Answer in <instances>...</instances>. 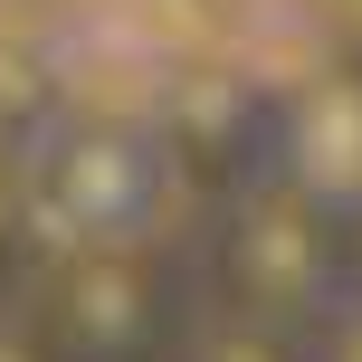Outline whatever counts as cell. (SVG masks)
<instances>
[{
    "label": "cell",
    "mask_w": 362,
    "mask_h": 362,
    "mask_svg": "<svg viewBox=\"0 0 362 362\" xmlns=\"http://www.w3.org/2000/svg\"><path fill=\"white\" fill-rule=\"evenodd\" d=\"M48 334L67 344V362H172L191 315L172 296V267L134 238H86L67 267L48 276Z\"/></svg>",
    "instance_id": "2"
},
{
    "label": "cell",
    "mask_w": 362,
    "mask_h": 362,
    "mask_svg": "<svg viewBox=\"0 0 362 362\" xmlns=\"http://www.w3.org/2000/svg\"><path fill=\"white\" fill-rule=\"evenodd\" d=\"M0 362H67V344L48 334V315H0Z\"/></svg>",
    "instance_id": "6"
},
{
    "label": "cell",
    "mask_w": 362,
    "mask_h": 362,
    "mask_svg": "<svg viewBox=\"0 0 362 362\" xmlns=\"http://www.w3.org/2000/svg\"><path fill=\"white\" fill-rule=\"evenodd\" d=\"M19 229H29V191H19V181H0V267L19 257Z\"/></svg>",
    "instance_id": "7"
},
{
    "label": "cell",
    "mask_w": 362,
    "mask_h": 362,
    "mask_svg": "<svg viewBox=\"0 0 362 362\" xmlns=\"http://www.w3.org/2000/svg\"><path fill=\"white\" fill-rule=\"evenodd\" d=\"M210 276H219V305L286 325V334H315L353 296V219L334 200H315L305 181H257L219 229Z\"/></svg>",
    "instance_id": "1"
},
{
    "label": "cell",
    "mask_w": 362,
    "mask_h": 362,
    "mask_svg": "<svg viewBox=\"0 0 362 362\" xmlns=\"http://www.w3.org/2000/svg\"><path fill=\"white\" fill-rule=\"evenodd\" d=\"M325 19H334V38H344V57L362 67V0H325Z\"/></svg>",
    "instance_id": "8"
},
{
    "label": "cell",
    "mask_w": 362,
    "mask_h": 362,
    "mask_svg": "<svg viewBox=\"0 0 362 362\" xmlns=\"http://www.w3.org/2000/svg\"><path fill=\"white\" fill-rule=\"evenodd\" d=\"M172 362H315V353H305V334H286V325H257V315H238V305H210V315H191V334H181Z\"/></svg>",
    "instance_id": "4"
},
{
    "label": "cell",
    "mask_w": 362,
    "mask_h": 362,
    "mask_svg": "<svg viewBox=\"0 0 362 362\" xmlns=\"http://www.w3.org/2000/svg\"><path fill=\"white\" fill-rule=\"evenodd\" d=\"M286 181H305L315 200H334V210H362V67L325 76V86H305V105H296V134H286Z\"/></svg>",
    "instance_id": "3"
},
{
    "label": "cell",
    "mask_w": 362,
    "mask_h": 362,
    "mask_svg": "<svg viewBox=\"0 0 362 362\" xmlns=\"http://www.w3.org/2000/svg\"><path fill=\"white\" fill-rule=\"evenodd\" d=\"M305 353H315V362H362V286H353L344 305H334L325 325L305 334Z\"/></svg>",
    "instance_id": "5"
},
{
    "label": "cell",
    "mask_w": 362,
    "mask_h": 362,
    "mask_svg": "<svg viewBox=\"0 0 362 362\" xmlns=\"http://www.w3.org/2000/svg\"><path fill=\"white\" fill-rule=\"evenodd\" d=\"M353 286H362V210H353Z\"/></svg>",
    "instance_id": "9"
}]
</instances>
